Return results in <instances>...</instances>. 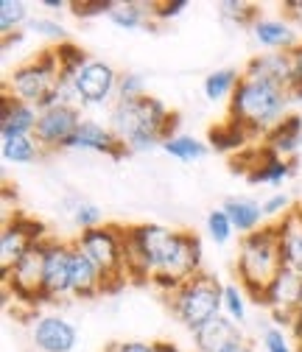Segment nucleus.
Returning <instances> with one entry per match:
<instances>
[{
	"instance_id": "obj_1",
	"label": "nucleus",
	"mask_w": 302,
	"mask_h": 352,
	"mask_svg": "<svg viewBox=\"0 0 302 352\" xmlns=\"http://www.w3.org/2000/svg\"><path fill=\"white\" fill-rule=\"evenodd\" d=\"M177 126L180 115L171 112L157 96H143L140 101H118L109 112V129L132 154L151 151L165 140L177 138Z\"/></svg>"
},
{
	"instance_id": "obj_2",
	"label": "nucleus",
	"mask_w": 302,
	"mask_h": 352,
	"mask_svg": "<svg viewBox=\"0 0 302 352\" xmlns=\"http://www.w3.org/2000/svg\"><path fill=\"white\" fill-rule=\"evenodd\" d=\"M288 104H291V96L285 87L241 73V81L230 98L227 118L244 123L252 138H266L288 115Z\"/></svg>"
},
{
	"instance_id": "obj_3",
	"label": "nucleus",
	"mask_w": 302,
	"mask_h": 352,
	"mask_svg": "<svg viewBox=\"0 0 302 352\" xmlns=\"http://www.w3.org/2000/svg\"><path fill=\"white\" fill-rule=\"evenodd\" d=\"M280 269H283V257H280V227H277V221L263 224L257 232L241 238L235 274H238L241 288L255 302L263 299L266 285L277 277Z\"/></svg>"
},
{
	"instance_id": "obj_4",
	"label": "nucleus",
	"mask_w": 302,
	"mask_h": 352,
	"mask_svg": "<svg viewBox=\"0 0 302 352\" xmlns=\"http://www.w3.org/2000/svg\"><path fill=\"white\" fill-rule=\"evenodd\" d=\"M168 307L185 330L196 333L199 327L224 314V285L213 274L199 272L168 296Z\"/></svg>"
},
{
	"instance_id": "obj_5",
	"label": "nucleus",
	"mask_w": 302,
	"mask_h": 352,
	"mask_svg": "<svg viewBox=\"0 0 302 352\" xmlns=\"http://www.w3.org/2000/svg\"><path fill=\"white\" fill-rule=\"evenodd\" d=\"M76 246L87 254L104 274V294H115L129 280L126 274V241L123 227L118 224H101L96 230H87L76 238Z\"/></svg>"
},
{
	"instance_id": "obj_6",
	"label": "nucleus",
	"mask_w": 302,
	"mask_h": 352,
	"mask_svg": "<svg viewBox=\"0 0 302 352\" xmlns=\"http://www.w3.org/2000/svg\"><path fill=\"white\" fill-rule=\"evenodd\" d=\"M59 84V59L54 54V48H42L34 59L17 65L9 73V81L3 87V93L14 96L17 101H25L31 107H42Z\"/></svg>"
},
{
	"instance_id": "obj_7",
	"label": "nucleus",
	"mask_w": 302,
	"mask_h": 352,
	"mask_svg": "<svg viewBox=\"0 0 302 352\" xmlns=\"http://www.w3.org/2000/svg\"><path fill=\"white\" fill-rule=\"evenodd\" d=\"M42 272H45V241L34 243L9 272H0L3 277V296H14L23 305H39L42 299Z\"/></svg>"
},
{
	"instance_id": "obj_8",
	"label": "nucleus",
	"mask_w": 302,
	"mask_h": 352,
	"mask_svg": "<svg viewBox=\"0 0 302 352\" xmlns=\"http://www.w3.org/2000/svg\"><path fill=\"white\" fill-rule=\"evenodd\" d=\"M81 109L70 107V104H59L51 109H42L39 120H36V131L34 138L45 151H59L67 146V140L76 135V129L81 123Z\"/></svg>"
},
{
	"instance_id": "obj_9",
	"label": "nucleus",
	"mask_w": 302,
	"mask_h": 352,
	"mask_svg": "<svg viewBox=\"0 0 302 352\" xmlns=\"http://www.w3.org/2000/svg\"><path fill=\"white\" fill-rule=\"evenodd\" d=\"M118 81H120V73L112 65L90 59V65L73 78L76 98L81 107H101L112 96H118Z\"/></svg>"
},
{
	"instance_id": "obj_10",
	"label": "nucleus",
	"mask_w": 302,
	"mask_h": 352,
	"mask_svg": "<svg viewBox=\"0 0 302 352\" xmlns=\"http://www.w3.org/2000/svg\"><path fill=\"white\" fill-rule=\"evenodd\" d=\"M70 263H73V243L65 241H45V272H42V299L54 302L70 296Z\"/></svg>"
},
{
	"instance_id": "obj_11",
	"label": "nucleus",
	"mask_w": 302,
	"mask_h": 352,
	"mask_svg": "<svg viewBox=\"0 0 302 352\" xmlns=\"http://www.w3.org/2000/svg\"><path fill=\"white\" fill-rule=\"evenodd\" d=\"M78 341V330L59 314H42L31 322V344L36 352H73Z\"/></svg>"
},
{
	"instance_id": "obj_12",
	"label": "nucleus",
	"mask_w": 302,
	"mask_h": 352,
	"mask_svg": "<svg viewBox=\"0 0 302 352\" xmlns=\"http://www.w3.org/2000/svg\"><path fill=\"white\" fill-rule=\"evenodd\" d=\"M65 151H96V154H107L112 160H123V157L132 154L118 140V135L109 126H104L98 120H90V118H84L78 123L76 135L67 140Z\"/></svg>"
},
{
	"instance_id": "obj_13",
	"label": "nucleus",
	"mask_w": 302,
	"mask_h": 352,
	"mask_svg": "<svg viewBox=\"0 0 302 352\" xmlns=\"http://www.w3.org/2000/svg\"><path fill=\"white\" fill-rule=\"evenodd\" d=\"M252 36L269 54H291L299 45V34L288 17H261L252 25Z\"/></svg>"
},
{
	"instance_id": "obj_14",
	"label": "nucleus",
	"mask_w": 302,
	"mask_h": 352,
	"mask_svg": "<svg viewBox=\"0 0 302 352\" xmlns=\"http://www.w3.org/2000/svg\"><path fill=\"white\" fill-rule=\"evenodd\" d=\"M39 120V109L17 101L14 96L3 93L0 98V140L3 138H20V135H34Z\"/></svg>"
},
{
	"instance_id": "obj_15",
	"label": "nucleus",
	"mask_w": 302,
	"mask_h": 352,
	"mask_svg": "<svg viewBox=\"0 0 302 352\" xmlns=\"http://www.w3.org/2000/svg\"><path fill=\"white\" fill-rule=\"evenodd\" d=\"M299 296H302V277L288 272V269H280L277 277L266 285L261 305L269 307V311H280V314L294 316L299 311Z\"/></svg>"
},
{
	"instance_id": "obj_16",
	"label": "nucleus",
	"mask_w": 302,
	"mask_h": 352,
	"mask_svg": "<svg viewBox=\"0 0 302 352\" xmlns=\"http://www.w3.org/2000/svg\"><path fill=\"white\" fill-rule=\"evenodd\" d=\"M294 176V160H283L277 157L272 148H255V165L246 173V179L252 185H272L280 188L283 182H288Z\"/></svg>"
},
{
	"instance_id": "obj_17",
	"label": "nucleus",
	"mask_w": 302,
	"mask_h": 352,
	"mask_svg": "<svg viewBox=\"0 0 302 352\" xmlns=\"http://www.w3.org/2000/svg\"><path fill=\"white\" fill-rule=\"evenodd\" d=\"M70 291L78 299H93V296L104 294L101 269L76 246V241H73V263H70Z\"/></svg>"
},
{
	"instance_id": "obj_18",
	"label": "nucleus",
	"mask_w": 302,
	"mask_h": 352,
	"mask_svg": "<svg viewBox=\"0 0 302 352\" xmlns=\"http://www.w3.org/2000/svg\"><path fill=\"white\" fill-rule=\"evenodd\" d=\"M191 336H193L196 352H222V349H227L230 344H235V341L244 338L241 327H238L233 319H227L224 314L215 316L213 322H207L204 327H199V330L191 333Z\"/></svg>"
},
{
	"instance_id": "obj_19",
	"label": "nucleus",
	"mask_w": 302,
	"mask_h": 352,
	"mask_svg": "<svg viewBox=\"0 0 302 352\" xmlns=\"http://www.w3.org/2000/svg\"><path fill=\"white\" fill-rule=\"evenodd\" d=\"M280 227V257H283V269L294 272L302 277V210H291Z\"/></svg>"
},
{
	"instance_id": "obj_20",
	"label": "nucleus",
	"mask_w": 302,
	"mask_h": 352,
	"mask_svg": "<svg viewBox=\"0 0 302 352\" xmlns=\"http://www.w3.org/2000/svg\"><path fill=\"white\" fill-rule=\"evenodd\" d=\"M244 76L266 78V81H274V84H280L288 90L294 76H296V67H294L291 54H263V56H255V59L246 62Z\"/></svg>"
},
{
	"instance_id": "obj_21",
	"label": "nucleus",
	"mask_w": 302,
	"mask_h": 352,
	"mask_svg": "<svg viewBox=\"0 0 302 352\" xmlns=\"http://www.w3.org/2000/svg\"><path fill=\"white\" fill-rule=\"evenodd\" d=\"M263 146L272 148L283 160H294V154L302 146V118L296 112H288L269 135L263 138Z\"/></svg>"
},
{
	"instance_id": "obj_22",
	"label": "nucleus",
	"mask_w": 302,
	"mask_h": 352,
	"mask_svg": "<svg viewBox=\"0 0 302 352\" xmlns=\"http://www.w3.org/2000/svg\"><path fill=\"white\" fill-rule=\"evenodd\" d=\"M222 210L230 215V221H233V227H235L238 235H252V232L261 230L263 221H266L263 207L257 204V201H252V199H246V196H230V199H224Z\"/></svg>"
},
{
	"instance_id": "obj_23",
	"label": "nucleus",
	"mask_w": 302,
	"mask_h": 352,
	"mask_svg": "<svg viewBox=\"0 0 302 352\" xmlns=\"http://www.w3.org/2000/svg\"><path fill=\"white\" fill-rule=\"evenodd\" d=\"M249 140H252V135L246 131V126L233 120V118H227L224 123H215V126L207 129V146L213 151H219V154H233V151L241 154L249 146Z\"/></svg>"
},
{
	"instance_id": "obj_24",
	"label": "nucleus",
	"mask_w": 302,
	"mask_h": 352,
	"mask_svg": "<svg viewBox=\"0 0 302 352\" xmlns=\"http://www.w3.org/2000/svg\"><path fill=\"white\" fill-rule=\"evenodd\" d=\"M112 25L123 31H138V28H151V3H138V0H126V3H115V9L107 17Z\"/></svg>"
},
{
	"instance_id": "obj_25",
	"label": "nucleus",
	"mask_w": 302,
	"mask_h": 352,
	"mask_svg": "<svg viewBox=\"0 0 302 352\" xmlns=\"http://www.w3.org/2000/svg\"><path fill=\"white\" fill-rule=\"evenodd\" d=\"M0 154L9 165H31L42 157V146L36 143L34 135H20V138H3L0 140Z\"/></svg>"
},
{
	"instance_id": "obj_26",
	"label": "nucleus",
	"mask_w": 302,
	"mask_h": 352,
	"mask_svg": "<svg viewBox=\"0 0 302 352\" xmlns=\"http://www.w3.org/2000/svg\"><path fill=\"white\" fill-rule=\"evenodd\" d=\"M238 81H241V73H238L235 67H219V70L207 73V78H204V84H202L204 98H207V101H213V104L233 98Z\"/></svg>"
},
{
	"instance_id": "obj_27",
	"label": "nucleus",
	"mask_w": 302,
	"mask_h": 352,
	"mask_svg": "<svg viewBox=\"0 0 302 352\" xmlns=\"http://www.w3.org/2000/svg\"><path fill=\"white\" fill-rule=\"evenodd\" d=\"M162 151L168 157H174L180 162H199L202 157H207L210 146L199 138H191V135H177V138H171L162 143Z\"/></svg>"
},
{
	"instance_id": "obj_28",
	"label": "nucleus",
	"mask_w": 302,
	"mask_h": 352,
	"mask_svg": "<svg viewBox=\"0 0 302 352\" xmlns=\"http://www.w3.org/2000/svg\"><path fill=\"white\" fill-rule=\"evenodd\" d=\"M54 54H56V59H59V78H65V81H73L84 67L90 65L87 54H84L78 45H73L70 39H67V42H59V45H54Z\"/></svg>"
},
{
	"instance_id": "obj_29",
	"label": "nucleus",
	"mask_w": 302,
	"mask_h": 352,
	"mask_svg": "<svg viewBox=\"0 0 302 352\" xmlns=\"http://www.w3.org/2000/svg\"><path fill=\"white\" fill-rule=\"evenodd\" d=\"M65 207H70V218H73V224L81 230V232H87V230H96L104 224V212L98 204L93 201H84L78 196H67L65 199Z\"/></svg>"
},
{
	"instance_id": "obj_30",
	"label": "nucleus",
	"mask_w": 302,
	"mask_h": 352,
	"mask_svg": "<svg viewBox=\"0 0 302 352\" xmlns=\"http://www.w3.org/2000/svg\"><path fill=\"white\" fill-rule=\"evenodd\" d=\"M28 23H31V14L25 0H3L0 3V34L3 36L23 31Z\"/></svg>"
},
{
	"instance_id": "obj_31",
	"label": "nucleus",
	"mask_w": 302,
	"mask_h": 352,
	"mask_svg": "<svg viewBox=\"0 0 302 352\" xmlns=\"http://www.w3.org/2000/svg\"><path fill=\"white\" fill-rule=\"evenodd\" d=\"M219 14L227 23L249 25V28L261 20V9H257V3H249V0H224V3H219Z\"/></svg>"
},
{
	"instance_id": "obj_32",
	"label": "nucleus",
	"mask_w": 302,
	"mask_h": 352,
	"mask_svg": "<svg viewBox=\"0 0 302 352\" xmlns=\"http://www.w3.org/2000/svg\"><path fill=\"white\" fill-rule=\"evenodd\" d=\"M224 316L235 324L246 322V291L241 283H224Z\"/></svg>"
},
{
	"instance_id": "obj_33",
	"label": "nucleus",
	"mask_w": 302,
	"mask_h": 352,
	"mask_svg": "<svg viewBox=\"0 0 302 352\" xmlns=\"http://www.w3.org/2000/svg\"><path fill=\"white\" fill-rule=\"evenodd\" d=\"M233 232H235V227L230 221V215L222 207L219 210H210V215H207V235H210V241L224 246V243H230Z\"/></svg>"
},
{
	"instance_id": "obj_34",
	"label": "nucleus",
	"mask_w": 302,
	"mask_h": 352,
	"mask_svg": "<svg viewBox=\"0 0 302 352\" xmlns=\"http://www.w3.org/2000/svg\"><path fill=\"white\" fill-rule=\"evenodd\" d=\"M25 28L31 34H36V36L51 39L54 45H59V42H67V28L59 20H54V17H31V23Z\"/></svg>"
},
{
	"instance_id": "obj_35",
	"label": "nucleus",
	"mask_w": 302,
	"mask_h": 352,
	"mask_svg": "<svg viewBox=\"0 0 302 352\" xmlns=\"http://www.w3.org/2000/svg\"><path fill=\"white\" fill-rule=\"evenodd\" d=\"M261 346H263V352H299V349L294 346L288 330H285V327H277V324H269V327L263 330Z\"/></svg>"
},
{
	"instance_id": "obj_36",
	"label": "nucleus",
	"mask_w": 302,
	"mask_h": 352,
	"mask_svg": "<svg viewBox=\"0 0 302 352\" xmlns=\"http://www.w3.org/2000/svg\"><path fill=\"white\" fill-rule=\"evenodd\" d=\"M112 9H115V0H76V3H70V14L78 20L109 17Z\"/></svg>"
},
{
	"instance_id": "obj_37",
	"label": "nucleus",
	"mask_w": 302,
	"mask_h": 352,
	"mask_svg": "<svg viewBox=\"0 0 302 352\" xmlns=\"http://www.w3.org/2000/svg\"><path fill=\"white\" fill-rule=\"evenodd\" d=\"M146 93V78L140 73H120V81H118V101H140Z\"/></svg>"
},
{
	"instance_id": "obj_38",
	"label": "nucleus",
	"mask_w": 302,
	"mask_h": 352,
	"mask_svg": "<svg viewBox=\"0 0 302 352\" xmlns=\"http://www.w3.org/2000/svg\"><path fill=\"white\" fill-rule=\"evenodd\" d=\"M261 207H263V215L274 224V221H283L291 212V199H288V193H272Z\"/></svg>"
},
{
	"instance_id": "obj_39",
	"label": "nucleus",
	"mask_w": 302,
	"mask_h": 352,
	"mask_svg": "<svg viewBox=\"0 0 302 352\" xmlns=\"http://www.w3.org/2000/svg\"><path fill=\"white\" fill-rule=\"evenodd\" d=\"M188 9V0H165V3H151V17L165 23V20H174Z\"/></svg>"
},
{
	"instance_id": "obj_40",
	"label": "nucleus",
	"mask_w": 302,
	"mask_h": 352,
	"mask_svg": "<svg viewBox=\"0 0 302 352\" xmlns=\"http://www.w3.org/2000/svg\"><path fill=\"white\" fill-rule=\"evenodd\" d=\"M104 352H154V341H118Z\"/></svg>"
},
{
	"instance_id": "obj_41",
	"label": "nucleus",
	"mask_w": 302,
	"mask_h": 352,
	"mask_svg": "<svg viewBox=\"0 0 302 352\" xmlns=\"http://www.w3.org/2000/svg\"><path fill=\"white\" fill-rule=\"evenodd\" d=\"M283 12H285V17H288L291 23L302 25V0H285V3H283Z\"/></svg>"
},
{
	"instance_id": "obj_42",
	"label": "nucleus",
	"mask_w": 302,
	"mask_h": 352,
	"mask_svg": "<svg viewBox=\"0 0 302 352\" xmlns=\"http://www.w3.org/2000/svg\"><path fill=\"white\" fill-rule=\"evenodd\" d=\"M23 42H25V31H17V34H9V36L0 39V45H3V54H9L12 48L23 45Z\"/></svg>"
},
{
	"instance_id": "obj_43",
	"label": "nucleus",
	"mask_w": 302,
	"mask_h": 352,
	"mask_svg": "<svg viewBox=\"0 0 302 352\" xmlns=\"http://www.w3.org/2000/svg\"><path fill=\"white\" fill-rule=\"evenodd\" d=\"M42 9H48V12H70V3L67 0H42Z\"/></svg>"
},
{
	"instance_id": "obj_44",
	"label": "nucleus",
	"mask_w": 302,
	"mask_h": 352,
	"mask_svg": "<svg viewBox=\"0 0 302 352\" xmlns=\"http://www.w3.org/2000/svg\"><path fill=\"white\" fill-rule=\"evenodd\" d=\"M222 352H257L246 338H241V341H235V344H230L227 349H222Z\"/></svg>"
},
{
	"instance_id": "obj_45",
	"label": "nucleus",
	"mask_w": 302,
	"mask_h": 352,
	"mask_svg": "<svg viewBox=\"0 0 302 352\" xmlns=\"http://www.w3.org/2000/svg\"><path fill=\"white\" fill-rule=\"evenodd\" d=\"M154 352H182L174 341H154Z\"/></svg>"
},
{
	"instance_id": "obj_46",
	"label": "nucleus",
	"mask_w": 302,
	"mask_h": 352,
	"mask_svg": "<svg viewBox=\"0 0 302 352\" xmlns=\"http://www.w3.org/2000/svg\"><path fill=\"white\" fill-rule=\"evenodd\" d=\"M291 59H294V67H296V76H302V42L291 51Z\"/></svg>"
},
{
	"instance_id": "obj_47",
	"label": "nucleus",
	"mask_w": 302,
	"mask_h": 352,
	"mask_svg": "<svg viewBox=\"0 0 302 352\" xmlns=\"http://www.w3.org/2000/svg\"><path fill=\"white\" fill-rule=\"evenodd\" d=\"M296 314H302V296H299V311H296Z\"/></svg>"
},
{
	"instance_id": "obj_48",
	"label": "nucleus",
	"mask_w": 302,
	"mask_h": 352,
	"mask_svg": "<svg viewBox=\"0 0 302 352\" xmlns=\"http://www.w3.org/2000/svg\"><path fill=\"white\" fill-rule=\"evenodd\" d=\"M299 352H302V344H299Z\"/></svg>"
}]
</instances>
